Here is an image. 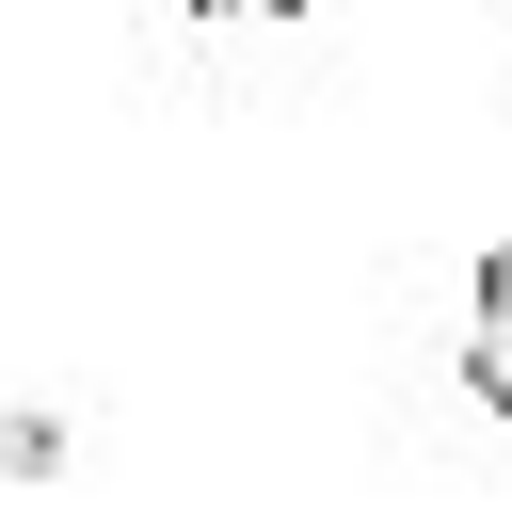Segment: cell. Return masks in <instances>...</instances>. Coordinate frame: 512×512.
Returning a JSON list of instances; mask_svg holds the SVG:
<instances>
[{"instance_id": "obj_1", "label": "cell", "mask_w": 512, "mask_h": 512, "mask_svg": "<svg viewBox=\"0 0 512 512\" xmlns=\"http://www.w3.org/2000/svg\"><path fill=\"white\" fill-rule=\"evenodd\" d=\"M464 384H480V416H512V256H480V288H464Z\"/></svg>"}, {"instance_id": "obj_2", "label": "cell", "mask_w": 512, "mask_h": 512, "mask_svg": "<svg viewBox=\"0 0 512 512\" xmlns=\"http://www.w3.org/2000/svg\"><path fill=\"white\" fill-rule=\"evenodd\" d=\"M176 16H240V0H176Z\"/></svg>"}]
</instances>
